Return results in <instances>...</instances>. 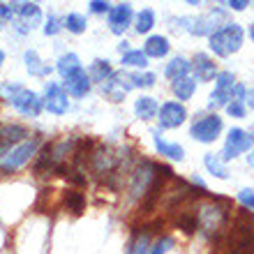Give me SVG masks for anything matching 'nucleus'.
<instances>
[{
	"instance_id": "nucleus-2",
	"label": "nucleus",
	"mask_w": 254,
	"mask_h": 254,
	"mask_svg": "<svg viewBox=\"0 0 254 254\" xmlns=\"http://www.w3.org/2000/svg\"><path fill=\"white\" fill-rule=\"evenodd\" d=\"M160 176V164H155L150 160H143L139 167L132 171V181H129V199H143L148 190L153 188V183Z\"/></svg>"
},
{
	"instance_id": "nucleus-41",
	"label": "nucleus",
	"mask_w": 254,
	"mask_h": 254,
	"mask_svg": "<svg viewBox=\"0 0 254 254\" xmlns=\"http://www.w3.org/2000/svg\"><path fill=\"white\" fill-rule=\"evenodd\" d=\"M227 7H231V9H236V12H243L245 7H250L248 0H231V2H227Z\"/></svg>"
},
{
	"instance_id": "nucleus-43",
	"label": "nucleus",
	"mask_w": 254,
	"mask_h": 254,
	"mask_svg": "<svg viewBox=\"0 0 254 254\" xmlns=\"http://www.w3.org/2000/svg\"><path fill=\"white\" fill-rule=\"evenodd\" d=\"M118 51H121V54L125 56V54H129L132 49H129V44H127V42H121V44H118Z\"/></svg>"
},
{
	"instance_id": "nucleus-19",
	"label": "nucleus",
	"mask_w": 254,
	"mask_h": 254,
	"mask_svg": "<svg viewBox=\"0 0 254 254\" xmlns=\"http://www.w3.org/2000/svg\"><path fill=\"white\" fill-rule=\"evenodd\" d=\"M190 69H192V63L185 61V58H174V61L167 65V69H164V74H167L171 81H178V79H185L190 74Z\"/></svg>"
},
{
	"instance_id": "nucleus-46",
	"label": "nucleus",
	"mask_w": 254,
	"mask_h": 254,
	"mask_svg": "<svg viewBox=\"0 0 254 254\" xmlns=\"http://www.w3.org/2000/svg\"><path fill=\"white\" fill-rule=\"evenodd\" d=\"M250 37H252V44H254V26H250Z\"/></svg>"
},
{
	"instance_id": "nucleus-38",
	"label": "nucleus",
	"mask_w": 254,
	"mask_h": 254,
	"mask_svg": "<svg viewBox=\"0 0 254 254\" xmlns=\"http://www.w3.org/2000/svg\"><path fill=\"white\" fill-rule=\"evenodd\" d=\"M229 116H234V118H245V102H231L227 107Z\"/></svg>"
},
{
	"instance_id": "nucleus-11",
	"label": "nucleus",
	"mask_w": 254,
	"mask_h": 254,
	"mask_svg": "<svg viewBox=\"0 0 254 254\" xmlns=\"http://www.w3.org/2000/svg\"><path fill=\"white\" fill-rule=\"evenodd\" d=\"M134 12H132V5H127V2H121V5H114L111 7V12H109V26H111V33L121 35L127 26H129V21H132Z\"/></svg>"
},
{
	"instance_id": "nucleus-22",
	"label": "nucleus",
	"mask_w": 254,
	"mask_h": 254,
	"mask_svg": "<svg viewBox=\"0 0 254 254\" xmlns=\"http://www.w3.org/2000/svg\"><path fill=\"white\" fill-rule=\"evenodd\" d=\"M58 72L63 74V79H69L72 74L81 72L79 56H76V54H65V56H61V61H58Z\"/></svg>"
},
{
	"instance_id": "nucleus-30",
	"label": "nucleus",
	"mask_w": 254,
	"mask_h": 254,
	"mask_svg": "<svg viewBox=\"0 0 254 254\" xmlns=\"http://www.w3.org/2000/svg\"><path fill=\"white\" fill-rule=\"evenodd\" d=\"M16 12L26 21H30V23H37V21H40V7L35 5V2H19V5H16Z\"/></svg>"
},
{
	"instance_id": "nucleus-20",
	"label": "nucleus",
	"mask_w": 254,
	"mask_h": 254,
	"mask_svg": "<svg viewBox=\"0 0 254 254\" xmlns=\"http://www.w3.org/2000/svg\"><path fill=\"white\" fill-rule=\"evenodd\" d=\"M203 164H206V169L210 171V174L217 176V178H222V181H227L229 178V169H227V164H224V160H222L220 155L208 153L206 157H203Z\"/></svg>"
},
{
	"instance_id": "nucleus-32",
	"label": "nucleus",
	"mask_w": 254,
	"mask_h": 254,
	"mask_svg": "<svg viewBox=\"0 0 254 254\" xmlns=\"http://www.w3.org/2000/svg\"><path fill=\"white\" fill-rule=\"evenodd\" d=\"M123 65H127V67H146L148 65V56L143 54V51L132 49L129 54L123 56Z\"/></svg>"
},
{
	"instance_id": "nucleus-26",
	"label": "nucleus",
	"mask_w": 254,
	"mask_h": 254,
	"mask_svg": "<svg viewBox=\"0 0 254 254\" xmlns=\"http://www.w3.org/2000/svg\"><path fill=\"white\" fill-rule=\"evenodd\" d=\"M231 254H254V238L236 234V238L231 241Z\"/></svg>"
},
{
	"instance_id": "nucleus-40",
	"label": "nucleus",
	"mask_w": 254,
	"mask_h": 254,
	"mask_svg": "<svg viewBox=\"0 0 254 254\" xmlns=\"http://www.w3.org/2000/svg\"><path fill=\"white\" fill-rule=\"evenodd\" d=\"M90 12H95V14L111 12V5H109V2H102V0H93V2H90Z\"/></svg>"
},
{
	"instance_id": "nucleus-44",
	"label": "nucleus",
	"mask_w": 254,
	"mask_h": 254,
	"mask_svg": "<svg viewBox=\"0 0 254 254\" xmlns=\"http://www.w3.org/2000/svg\"><path fill=\"white\" fill-rule=\"evenodd\" d=\"M248 104L254 109V88H252V90H248Z\"/></svg>"
},
{
	"instance_id": "nucleus-29",
	"label": "nucleus",
	"mask_w": 254,
	"mask_h": 254,
	"mask_svg": "<svg viewBox=\"0 0 254 254\" xmlns=\"http://www.w3.org/2000/svg\"><path fill=\"white\" fill-rule=\"evenodd\" d=\"M26 65H28V69H30V74H37V76L49 74V67L42 65L40 56L35 54V51H26Z\"/></svg>"
},
{
	"instance_id": "nucleus-49",
	"label": "nucleus",
	"mask_w": 254,
	"mask_h": 254,
	"mask_svg": "<svg viewBox=\"0 0 254 254\" xmlns=\"http://www.w3.org/2000/svg\"><path fill=\"white\" fill-rule=\"evenodd\" d=\"M252 7H254V5H252Z\"/></svg>"
},
{
	"instance_id": "nucleus-13",
	"label": "nucleus",
	"mask_w": 254,
	"mask_h": 254,
	"mask_svg": "<svg viewBox=\"0 0 254 254\" xmlns=\"http://www.w3.org/2000/svg\"><path fill=\"white\" fill-rule=\"evenodd\" d=\"M192 69L199 81H213L217 79V65L208 54H196L192 61Z\"/></svg>"
},
{
	"instance_id": "nucleus-25",
	"label": "nucleus",
	"mask_w": 254,
	"mask_h": 254,
	"mask_svg": "<svg viewBox=\"0 0 254 254\" xmlns=\"http://www.w3.org/2000/svg\"><path fill=\"white\" fill-rule=\"evenodd\" d=\"M150 236H148V231H143V234H136V238H134L132 243H129V250H127V254H150Z\"/></svg>"
},
{
	"instance_id": "nucleus-5",
	"label": "nucleus",
	"mask_w": 254,
	"mask_h": 254,
	"mask_svg": "<svg viewBox=\"0 0 254 254\" xmlns=\"http://www.w3.org/2000/svg\"><path fill=\"white\" fill-rule=\"evenodd\" d=\"M40 141H42L40 136H33V139H28V141H23V143H19L16 148H12V150L5 155V160L0 162L2 171H5V174H12V171H16V169L23 167V164L37 153Z\"/></svg>"
},
{
	"instance_id": "nucleus-10",
	"label": "nucleus",
	"mask_w": 254,
	"mask_h": 254,
	"mask_svg": "<svg viewBox=\"0 0 254 254\" xmlns=\"http://www.w3.org/2000/svg\"><path fill=\"white\" fill-rule=\"evenodd\" d=\"M44 107L56 116H63L67 114L69 109V100H67V90L61 86V83H49L47 86V100H44Z\"/></svg>"
},
{
	"instance_id": "nucleus-31",
	"label": "nucleus",
	"mask_w": 254,
	"mask_h": 254,
	"mask_svg": "<svg viewBox=\"0 0 254 254\" xmlns=\"http://www.w3.org/2000/svg\"><path fill=\"white\" fill-rule=\"evenodd\" d=\"M234 102V93H229V90H220V88H215L213 93H210V107L217 109V107H229Z\"/></svg>"
},
{
	"instance_id": "nucleus-23",
	"label": "nucleus",
	"mask_w": 254,
	"mask_h": 254,
	"mask_svg": "<svg viewBox=\"0 0 254 254\" xmlns=\"http://www.w3.org/2000/svg\"><path fill=\"white\" fill-rule=\"evenodd\" d=\"M194 90H196V81L190 79V76L174 81V93H176V97H178V100H183V102L190 100V97L194 95Z\"/></svg>"
},
{
	"instance_id": "nucleus-17",
	"label": "nucleus",
	"mask_w": 254,
	"mask_h": 254,
	"mask_svg": "<svg viewBox=\"0 0 254 254\" xmlns=\"http://www.w3.org/2000/svg\"><path fill=\"white\" fill-rule=\"evenodd\" d=\"M28 136V129L23 125H2L0 127V143H5L7 148L12 146V143H23V139Z\"/></svg>"
},
{
	"instance_id": "nucleus-8",
	"label": "nucleus",
	"mask_w": 254,
	"mask_h": 254,
	"mask_svg": "<svg viewBox=\"0 0 254 254\" xmlns=\"http://www.w3.org/2000/svg\"><path fill=\"white\" fill-rule=\"evenodd\" d=\"M90 167H93L95 174L111 176V174H116V169H118V155L109 146H100L90 155Z\"/></svg>"
},
{
	"instance_id": "nucleus-35",
	"label": "nucleus",
	"mask_w": 254,
	"mask_h": 254,
	"mask_svg": "<svg viewBox=\"0 0 254 254\" xmlns=\"http://www.w3.org/2000/svg\"><path fill=\"white\" fill-rule=\"evenodd\" d=\"M215 88L234 93V88H236V76H234L231 72H220V74H217V83H215Z\"/></svg>"
},
{
	"instance_id": "nucleus-28",
	"label": "nucleus",
	"mask_w": 254,
	"mask_h": 254,
	"mask_svg": "<svg viewBox=\"0 0 254 254\" xmlns=\"http://www.w3.org/2000/svg\"><path fill=\"white\" fill-rule=\"evenodd\" d=\"M178 229H183L185 234H194L199 229V220H196V213H181L178 220H176Z\"/></svg>"
},
{
	"instance_id": "nucleus-14",
	"label": "nucleus",
	"mask_w": 254,
	"mask_h": 254,
	"mask_svg": "<svg viewBox=\"0 0 254 254\" xmlns=\"http://www.w3.org/2000/svg\"><path fill=\"white\" fill-rule=\"evenodd\" d=\"M65 90L74 97H83V95L90 90V76H88L83 69L76 74H72L69 79H65Z\"/></svg>"
},
{
	"instance_id": "nucleus-34",
	"label": "nucleus",
	"mask_w": 254,
	"mask_h": 254,
	"mask_svg": "<svg viewBox=\"0 0 254 254\" xmlns=\"http://www.w3.org/2000/svg\"><path fill=\"white\" fill-rule=\"evenodd\" d=\"M155 76L153 72H143V74H129V81H132V86L136 88H150L155 86Z\"/></svg>"
},
{
	"instance_id": "nucleus-37",
	"label": "nucleus",
	"mask_w": 254,
	"mask_h": 254,
	"mask_svg": "<svg viewBox=\"0 0 254 254\" xmlns=\"http://www.w3.org/2000/svg\"><path fill=\"white\" fill-rule=\"evenodd\" d=\"M238 201H241L248 210H254V190H241V192H238Z\"/></svg>"
},
{
	"instance_id": "nucleus-7",
	"label": "nucleus",
	"mask_w": 254,
	"mask_h": 254,
	"mask_svg": "<svg viewBox=\"0 0 254 254\" xmlns=\"http://www.w3.org/2000/svg\"><path fill=\"white\" fill-rule=\"evenodd\" d=\"M160 129H174L188 121V109L181 102H164L160 107Z\"/></svg>"
},
{
	"instance_id": "nucleus-47",
	"label": "nucleus",
	"mask_w": 254,
	"mask_h": 254,
	"mask_svg": "<svg viewBox=\"0 0 254 254\" xmlns=\"http://www.w3.org/2000/svg\"><path fill=\"white\" fill-rule=\"evenodd\" d=\"M2 61H5V54H2V51H0V65H2Z\"/></svg>"
},
{
	"instance_id": "nucleus-18",
	"label": "nucleus",
	"mask_w": 254,
	"mask_h": 254,
	"mask_svg": "<svg viewBox=\"0 0 254 254\" xmlns=\"http://www.w3.org/2000/svg\"><path fill=\"white\" fill-rule=\"evenodd\" d=\"M134 114L139 116L141 121H150V118L160 114V107H157V102L153 97H139L136 104H134Z\"/></svg>"
},
{
	"instance_id": "nucleus-12",
	"label": "nucleus",
	"mask_w": 254,
	"mask_h": 254,
	"mask_svg": "<svg viewBox=\"0 0 254 254\" xmlns=\"http://www.w3.org/2000/svg\"><path fill=\"white\" fill-rule=\"evenodd\" d=\"M132 86V81H129V76H125V74H114L111 79L102 86V90L109 95V100L111 102H123V97H125V93L129 90Z\"/></svg>"
},
{
	"instance_id": "nucleus-48",
	"label": "nucleus",
	"mask_w": 254,
	"mask_h": 254,
	"mask_svg": "<svg viewBox=\"0 0 254 254\" xmlns=\"http://www.w3.org/2000/svg\"><path fill=\"white\" fill-rule=\"evenodd\" d=\"M250 134H252V139H254V127H252V129H250Z\"/></svg>"
},
{
	"instance_id": "nucleus-33",
	"label": "nucleus",
	"mask_w": 254,
	"mask_h": 254,
	"mask_svg": "<svg viewBox=\"0 0 254 254\" xmlns=\"http://www.w3.org/2000/svg\"><path fill=\"white\" fill-rule=\"evenodd\" d=\"M65 28L69 33H83L86 30V16H81V14H67L65 19Z\"/></svg>"
},
{
	"instance_id": "nucleus-16",
	"label": "nucleus",
	"mask_w": 254,
	"mask_h": 254,
	"mask_svg": "<svg viewBox=\"0 0 254 254\" xmlns=\"http://www.w3.org/2000/svg\"><path fill=\"white\" fill-rule=\"evenodd\" d=\"M153 139H155V148L160 150V155H167V157H171V160H178V162L185 157V148L178 146V143H167V141L162 139L160 129H153Z\"/></svg>"
},
{
	"instance_id": "nucleus-15",
	"label": "nucleus",
	"mask_w": 254,
	"mask_h": 254,
	"mask_svg": "<svg viewBox=\"0 0 254 254\" xmlns=\"http://www.w3.org/2000/svg\"><path fill=\"white\" fill-rule=\"evenodd\" d=\"M169 49H171V44H169V40L164 35H150L146 40L143 54H146L148 58H164V56L169 54Z\"/></svg>"
},
{
	"instance_id": "nucleus-21",
	"label": "nucleus",
	"mask_w": 254,
	"mask_h": 254,
	"mask_svg": "<svg viewBox=\"0 0 254 254\" xmlns=\"http://www.w3.org/2000/svg\"><path fill=\"white\" fill-rule=\"evenodd\" d=\"M114 69H111V65H109V61H95L93 65H90V72H88V76H90V81H100L102 86L107 83L111 76H114Z\"/></svg>"
},
{
	"instance_id": "nucleus-3",
	"label": "nucleus",
	"mask_w": 254,
	"mask_h": 254,
	"mask_svg": "<svg viewBox=\"0 0 254 254\" xmlns=\"http://www.w3.org/2000/svg\"><path fill=\"white\" fill-rule=\"evenodd\" d=\"M196 220H199V229L206 236H217L227 227L229 210L224 206H217V203H203V206H199Z\"/></svg>"
},
{
	"instance_id": "nucleus-39",
	"label": "nucleus",
	"mask_w": 254,
	"mask_h": 254,
	"mask_svg": "<svg viewBox=\"0 0 254 254\" xmlns=\"http://www.w3.org/2000/svg\"><path fill=\"white\" fill-rule=\"evenodd\" d=\"M61 21L56 19V16H49L47 19V26H44V33L47 35H56V33H61Z\"/></svg>"
},
{
	"instance_id": "nucleus-45",
	"label": "nucleus",
	"mask_w": 254,
	"mask_h": 254,
	"mask_svg": "<svg viewBox=\"0 0 254 254\" xmlns=\"http://www.w3.org/2000/svg\"><path fill=\"white\" fill-rule=\"evenodd\" d=\"M248 164H250V167H254V150L248 155Z\"/></svg>"
},
{
	"instance_id": "nucleus-4",
	"label": "nucleus",
	"mask_w": 254,
	"mask_h": 254,
	"mask_svg": "<svg viewBox=\"0 0 254 254\" xmlns=\"http://www.w3.org/2000/svg\"><path fill=\"white\" fill-rule=\"evenodd\" d=\"M224 129V123L217 114H208V116H199L194 118L192 127H190V136L196 139L199 143H213Z\"/></svg>"
},
{
	"instance_id": "nucleus-27",
	"label": "nucleus",
	"mask_w": 254,
	"mask_h": 254,
	"mask_svg": "<svg viewBox=\"0 0 254 254\" xmlns=\"http://www.w3.org/2000/svg\"><path fill=\"white\" fill-rule=\"evenodd\" d=\"M155 26V12L153 9H141L139 16H136V33L146 35L148 30H153Z\"/></svg>"
},
{
	"instance_id": "nucleus-24",
	"label": "nucleus",
	"mask_w": 254,
	"mask_h": 254,
	"mask_svg": "<svg viewBox=\"0 0 254 254\" xmlns=\"http://www.w3.org/2000/svg\"><path fill=\"white\" fill-rule=\"evenodd\" d=\"M65 206H67V210H72L74 215L83 213V208H86V196L81 192H76V190H69V192H65Z\"/></svg>"
},
{
	"instance_id": "nucleus-9",
	"label": "nucleus",
	"mask_w": 254,
	"mask_h": 254,
	"mask_svg": "<svg viewBox=\"0 0 254 254\" xmlns=\"http://www.w3.org/2000/svg\"><path fill=\"white\" fill-rule=\"evenodd\" d=\"M12 107L16 109V111H21L23 116H37L42 111V107H44V102L40 100V95L33 93V90H19L16 95H12Z\"/></svg>"
},
{
	"instance_id": "nucleus-42",
	"label": "nucleus",
	"mask_w": 254,
	"mask_h": 254,
	"mask_svg": "<svg viewBox=\"0 0 254 254\" xmlns=\"http://www.w3.org/2000/svg\"><path fill=\"white\" fill-rule=\"evenodd\" d=\"M12 7L9 5H0V16H2V19H9V16H12Z\"/></svg>"
},
{
	"instance_id": "nucleus-36",
	"label": "nucleus",
	"mask_w": 254,
	"mask_h": 254,
	"mask_svg": "<svg viewBox=\"0 0 254 254\" xmlns=\"http://www.w3.org/2000/svg\"><path fill=\"white\" fill-rule=\"evenodd\" d=\"M171 248H174V238H171V236H162V238H157V243H155L153 248H150V254H164Z\"/></svg>"
},
{
	"instance_id": "nucleus-6",
	"label": "nucleus",
	"mask_w": 254,
	"mask_h": 254,
	"mask_svg": "<svg viewBox=\"0 0 254 254\" xmlns=\"http://www.w3.org/2000/svg\"><path fill=\"white\" fill-rule=\"evenodd\" d=\"M254 139L252 134L245 132V129H241V127H231L227 134V141H224V150H222V160L229 162L234 160V157H238V155L248 153L250 148H252Z\"/></svg>"
},
{
	"instance_id": "nucleus-1",
	"label": "nucleus",
	"mask_w": 254,
	"mask_h": 254,
	"mask_svg": "<svg viewBox=\"0 0 254 254\" xmlns=\"http://www.w3.org/2000/svg\"><path fill=\"white\" fill-rule=\"evenodd\" d=\"M243 37H245V33H243V28L238 23H224L220 30H215L208 37V44L215 51V56L227 58V56L236 54L243 47Z\"/></svg>"
}]
</instances>
